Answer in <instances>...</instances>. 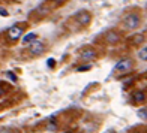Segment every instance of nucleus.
I'll return each mask as SVG.
<instances>
[{"mask_svg": "<svg viewBox=\"0 0 147 133\" xmlns=\"http://www.w3.org/2000/svg\"><path fill=\"white\" fill-rule=\"evenodd\" d=\"M122 24L126 30H137L141 25V15L137 12H129L122 19Z\"/></svg>", "mask_w": 147, "mask_h": 133, "instance_id": "obj_1", "label": "nucleus"}, {"mask_svg": "<svg viewBox=\"0 0 147 133\" xmlns=\"http://www.w3.org/2000/svg\"><path fill=\"white\" fill-rule=\"evenodd\" d=\"M47 49V45L42 42V41H39V39H35L33 42H30L27 45V52L32 55V57H39V55H42L44 52Z\"/></svg>", "mask_w": 147, "mask_h": 133, "instance_id": "obj_2", "label": "nucleus"}, {"mask_svg": "<svg viewBox=\"0 0 147 133\" xmlns=\"http://www.w3.org/2000/svg\"><path fill=\"white\" fill-rule=\"evenodd\" d=\"M23 35H24V25H20V24H14L12 27L8 29V31H6V36H8L9 42L20 41Z\"/></svg>", "mask_w": 147, "mask_h": 133, "instance_id": "obj_3", "label": "nucleus"}, {"mask_svg": "<svg viewBox=\"0 0 147 133\" xmlns=\"http://www.w3.org/2000/svg\"><path fill=\"white\" fill-rule=\"evenodd\" d=\"M134 66H135V63H134L132 58H122L119 63H116L114 72H120V74H128V72H131V70L134 69Z\"/></svg>", "mask_w": 147, "mask_h": 133, "instance_id": "obj_4", "label": "nucleus"}, {"mask_svg": "<svg viewBox=\"0 0 147 133\" xmlns=\"http://www.w3.org/2000/svg\"><path fill=\"white\" fill-rule=\"evenodd\" d=\"M75 21L81 25V27H87V25L92 23V14L89 11H80L75 14Z\"/></svg>", "mask_w": 147, "mask_h": 133, "instance_id": "obj_5", "label": "nucleus"}, {"mask_svg": "<svg viewBox=\"0 0 147 133\" xmlns=\"http://www.w3.org/2000/svg\"><path fill=\"white\" fill-rule=\"evenodd\" d=\"M120 39H122V35H120L117 30H110V31L105 33V41H107V43H110V45L119 43Z\"/></svg>", "mask_w": 147, "mask_h": 133, "instance_id": "obj_6", "label": "nucleus"}, {"mask_svg": "<svg viewBox=\"0 0 147 133\" xmlns=\"http://www.w3.org/2000/svg\"><path fill=\"white\" fill-rule=\"evenodd\" d=\"M98 52L90 48V46H87V48H84L81 52H80V57H81V60H84V61H93V60L96 58Z\"/></svg>", "mask_w": 147, "mask_h": 133, "instance_id": "obj_7", "label": "nucleus"}, {"mask_svg": "<svg viewBox=\"0 0 147 133\" xmlns=\"http://www.w3.org/2000/svg\"><path fill=\"white\" fill-rule=\"evenodd\" d=\"M146 99H147V96H146L144 91H135V93L132 94V100H134V103H137V105L144 103Z\"/></svg>", "mask_w": 147, "mask_h": 133, "instance_id": "obj_8", "label": "nucleus"}, {"mask_svg": "<svg viewBox=\"0 0 147 133\" xmlns=\"http://www.w3.org/2000/svg\"><path fill=\"white\" fill-rule=\"evenodd\" d=\"M35 39H38V35H36V33H27V35H26V36H21V42L24 43V45H29L30 42H33V41H35Z\"/></svg>", "mask_w": 147, "mask_h": 133, "instance_id": "obj_9", "label": "nucleus"}, {"mask_svg": "<svg viewBox=\"0 0 147 133\" xmlns=\"http://www.w3.org/2000/svg\"><path fill=\"white\" fill-rule=\"evenodd\" d=\"M137 55H138L140 60H143V61H147V45L138 49V54H137Z\"/></svg>", "mask_w": 147, "mask_h": 133, "instance_id": "obj_10", "label": "nucleus"}, {"mask_svg": "<svg viewBox=\"0 0 147 133\" xmlns=\"http://www.w3.org/2000/svg\"><path fill=\"white\" fill-rule=\"evenodd\" d=\"M143 41H144V35H135V39H132V42L135 43V45L141 43Z\"/></svg>", "mask_w": 147, "mask_h": 133, "instance_id": "obj_11", "label": "nucleus"}, {"mask_svg": "<svg viewBox=\"0 0 147 133\" xmlns=\"http://www.w3.org/2000/svg\"><path fill=\"white\" fill-rule=\"evenodd\" d=\"M137 115L141 118V120H147V109H140L137 112Z\"/></svg>", "mask_w": 147, "mask_h": 133, "instance_id": "obj_12", "label": "nucleus"}, {"mask_svg": "<svg viewBox=\"0 0 147 133\" xmlns=\"http://www.w3.org/2000/svg\"><path fill=\"white\" fill-rule=\"evenodd\" d=\"M92 66L90 64H84V66H80V68L77 69V72H84V70H90Z\"/></svg>", "mask_w": 147, "mask_h": 133, "instance_id": "obj_13", "label": "nucleus"}, {"mask_svg": "<svg viewBox=\"0 0 147 133\" xmlns=\"http://www.w3.org/2000/svg\"><path fill=\"white\" fill-rule=\"evenodd\" d=\"M0 15H2V17H8L9 14H8V11H6L5 8H0Z\"/></svg>", "mask_w": 147, "mask_h": 133, "instance_id": "obj_14", "label": "nucleus"}, {"mask_svg": "<svg viewBox=\"0 0 147 133\" xmlns=\"http://www.w3.org/2000/svg\"><path fill=\"white\" fill-rule=\"evenodd\" d=\"M47 64H48L50 68H54V66H56V63H54V58H50V60H48V63H47Z\"/></svg>", "mask_w": 147, "mask_h": 133, "instance_id": "obj_15", "label": "nucleus"}, {"mask_svg": "<svg viewBox=\"0 0 147 133\" xmlns=\"http://www.w3.org/2000/svg\"><path fill=\"white\" fill-rule=\"evenodd\" d=\"M6 75H8V76H9V78H11V79H12V81H14V82L17 81V78H15V75H12L11 72H8V74H6Z\"/></svg>", "mask_w": 147, "mask_h": 133, "instance_id": "obj_16", "label": "nucleus"}, {"mask_svg": "<svg viewBox=\"0 0 147 133\" xmlns=\"http://www.w3.org/2000/svg\"><path fill=\"white\" fill-rule=\"evenodd\" d=\"M0 133H14V130H8V129H5V130H0Z\"/></svg>", "mask_w": 147, "mask_h": 133, "instance_id": "obj_17", "label": "nucleus"}, {"mask_svg": "<svg viewBox=\"0 0 147 133\" xmlns=\"http://www.w3.org/2000/svg\"><path fill=\"white\" fill-rule=\"evenodd\" d=\"M3 94H5V88L2 87V85H0V97H2Z\"/></svg>", "mask_w": 147, "mask_h": 133, "instance_id": "obj_18", "label": "nucleus"}, {"mask_svg": "<svg viewBox=\"0 0 147 133\" xmlns=\"http://www.w3.org/2000/svg\"><path fill=\"white\" fill-rule=\"evenodd\" d=\"M53 2H56L57 5H60V3H65V2H66V0H53Z\"/></svg>", "mask_w": 147, "mask_h": 133, "instance_id": "obj_19", "label": "nucleus"}, {"mask_svg": "<svg viewBox=\"0 0 147 133\" xmlns=\"http://www.w3.org/2000/svg\"><path fill=\"white\" fill-rule=\"evenodd\" d=\"M66 133H74V132H66Z\"/></svg>", "mask_w": 147, "mask_h": 133, "instance_id": "obj_20", "label": "nucleus"}]
</instances>
